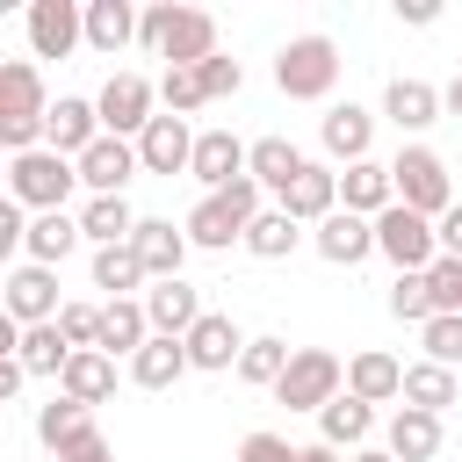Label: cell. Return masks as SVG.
I'll return each instance as SVG.
<instances>
[{
    "mask_svg": "<svg viewBox=\"0 0 462 462\" xmlns=\"http://www.w3.org/2000/svg\"><path fill=\"white\" fill-rule=\"evenodd\" d=\"M137 43L166 65H202V58H217V14L180 7V0H152L137 22Z\"/></svg>",
    "mask_w": 462,
    "mask_h": 462,
    "instance_id": "1",
    "label": "cell"
},
{
    "mask_svg": "<svg viewBox=\"0 0 462 462\" xmlns=\"http://www.w3.org/2000/svg\"><path fill=\"white\" fill-rule=\"evenodd\" d=\"M43 123H51V94H43L36 58H7L0 65V144H7V159L14 152H36L43 144Z\"/></svg>",
    "mask_w": 462,
    "mask_h": 462,
    "instance_id": "2",
    "label": "cell"
},
{
    "mask_svg": "<svg viewBox=\"0 0 462 462\" xmlns=\"http://www.w3.org/2000/svg\"><path fill=\"white\" fill-rule=\"evenodd\" d=\"M72 188H79V159H65V152H51V144L7 159V202L36 209V217H43V209H65Z\"/></svg>",
    "mask_w": 462,
    "mask_h": 462,
    "instance_id": "3",
    "label": "cell"
},
{
    "mask_svg": "<svg viewBox=\"0 0 462 462\" xmlns=\"http://www.w3.org/2000/svg\"><path fill=\"white\" fill-rule=\"evenodd\" d=\"M274 87L289 101H325L339 87V43L332 36H289L274 51Z\"/></svg>",
    "mask_w": 462,
    "mask_h": 462,
    "instance_id": "4",
    "label": "cell"
},
{
    "mask_svg": "<svg viewBox=\"0 0 462 462\" xmlns=\"http://www.w3.org/2000/svg\"><path fill=\"white\" fill-rule=\"evenodd\" d=\"M390 180H397V202L419 209V217H433V224L455 209V180H448V159L433 144H404L390 159Z\"/></svg>",
    "mask_w": 462,
    "mask_h": 462,
    "instance_id": "5",
    "label": "cell"
},
{
    "mask_svg": "<svg viewBox=\"0 0 462 462\" xmlns=\"http://www.w3.org/2000/svg\"><path fill=\"white\" fill-rule=\"evenodd\" d=\"M375 253H383L397 274H426V267L440 260V231H433V217L390 202V209L375 217Z\"/></svg>",
    "mask_w": 462,
    "mask_h": 462,
    "instance_id": "6",
    "label": "cell"
},
{
    "mask_svg": "<svg viewBox=\"0 0 462 462\" xmlns=\"http://www.w3.org/2000/svg\"><path fill=\"white\" fill-rule=\"evenodd\" d=\"M339 390H346V361H339L332 346H296L289 375L274 383V404H289V411H325Z\"/></svg>",
    "mask_w": 462,
    "mask_h": 462,
    "instance_id": "7",
    "label": "cell"
},
{
    "mask_svg": "<svg viewBox=\"0 0 462 462\" xmlns=\"http://www.w3.org/2000/svg\"><path fill=\"white\" fill-rule=\"evenodd\" d=\"M94 108H101V130L108 137H144L152 130V116H159V79H144V72H108V87L94 94Z\"/></svg>",
    "mask_w": 462,
    "mask_h": 462,
    "instance_id": "8",
    "label": "cell"
},
{
    "mask_svg": "<svg viewBox=\"0 0 462 462\" xmlns=\"http://www.w3.org/2000/svg\"><path fill=\"white\" fill-rule=\"evenodd\" d=\"M0 289H7V318H14V325H58V310H65V296H58V267L14 260Z\"/></svg>",
    "mask_w": 462,
    "mask_h": 462,
    "instance_id": "9",
    "label": "cell"
},
{
    "mask_svg": "<svg viewBox=\"0 0 462 462\" xmlns=\"http://www.w3.org/2000/svg\"><path fill=\"white\" fill-rule=\"evenodd\" d=\"M87 43V7L79 0H29V51L36 58H72Z\"/></svg>",
    "mask_w": 462,
    "mask_h": 462,
    "instance_id": "10",
    "label": "cell"
},
{
    "mask_svg": "<svg viewBox=\"0 0 462 462\" xmlns=\"http://www.w3.org/2000/svg\"><path fill=\"white\" fill-rule=\"evenodd\" d=\"M195 137H202V130H188V116H166V108H159L152 130L137 137V166L159 173V180H173V173L195 166Z\"/></svg>",
    "mask_w": 462,
    "mask_h": 462,
    "instance_id": "11",
    "label": "cell"
},
{
    "mask_svg": "<svg viewBox=\"0 0 462 462\" xmlns=\"http://www.w3.org/2000/svg\"><path fill=\"white\" fill-rule=\"evenodd\" d=\"M108 130H101V108L87 101V94H58L51 101V123H43V144L51 152H65V159H79V152H94Z\"/></svg>",
    "mask_w": 462,
    "mask_h": 462,
    "instance_id": "12",
    "label": "cell"
},
{
    "mask_svg": "<svg viewBox=\"0 0 462 462\" xmlns=\"http://www.w3.org/2000/svg\"><path fill=\"white\" fill-rule=\"evenodd\" d=\"M318 144H325V159H332V166H361V159H368V144H375V116H368L361 101H332V108H325V123H318Z\"/></svg>",
    "mask_w": 462,
    "mask_h": 462,
    "instance_id": "13",
    "label": "cell"
},
{
    "mask_svg": "<svg viewBox=\"0 0 462 462\" xmlns=\"http://www.w3.org/2000/svg\"><path fill=\"white\" fill-rule=\"evenodd\" d=\"M245 159H253V144L245 137H231V130H202L195 137V180H202V195H224L231 180H245Z\"/></svg>",
    "mask_w": 462,
    "mask_h": 462,
    "instance_id": "14",
    "label": "cell"
},
{
    "mask_svg": "<svg viewBox=\"0 0 462 462\" xmlns=\"http://www.w3.org/2000/svg\"><path fill=\"white\" fill-rule=\"evenodd\" d=\"M137 173H144V166H137V144H130V137H101L94 152H79V188H87V195H123Z\"/></svg>",
    "mask_w": 462,
    "mask_h": 462,
    "instance_id": "15",
    "label": "cell"
},
{
    "mask_svg": "<svg viewBox=\"0 0 462 462\" xmlns=\"http://www.w3.org/2000/svg\"><path fill=\"white\" fill-rule=\"evenodd\" d=\"M282 209H289L296 224H310V231H318V224H325V217L339 209V166H332V159H310V166H303V173L289 180Z\"/></svg>",
    "mask_w": 462,
    "mask_h": 462,
    "instance_id": "16",
    "label": "cell"
},
{
    "mask_svg": "<svg viewBox=\"0 0 462 462\" xmlns=\"http://www.w3.org/2000/svg\"><path fill=\"white\" fill-rule=\"evenodd\" d=\"M310 245H318V260H332V267H361V260L375 253V217L332 209V217L310 231Z\"/></svg>",
    "mask_w": 462,
    "mask_h": 462,
    "instance_id": "17",
    "label": "cell"
},
{
    "mask_svg": "<svg viewBox=\"0 0 462 462\" xmlns=\"http://www.w3.org/2000/svg\"><path fill=\"white\" fill-rule=\"evenodd\" d=\"M130 253L144 260V274L152 282H180V267H188V231H173V217H144L137 224V238H130Z\"/></svg>",
    "mask_w": 462,
    "mask_h": 462,
    "instance_id": "18",
    "label": "cell"
},
{
    "mask_svg": "<svg viewBox=\"0 0 462 462\" xmlns=\"http://www.w3.org/2000/svg\"><path fill=\"white\" fill-rule=\"evenodd\" d=\"M144 318H152L159 339H188L202 325V289L195 282H152L144 289Z\"/></svg>",
    "mask_w": 462,
    "mask_h": 462,
    "instance_id": "19",
    "label": "cell"
},
{
    "mask_svg": "<svg viewBox=\"0 0 462 462\" xmlns=\"http://www.w3.org/2000/svg\"><path fill=\"white\" fill-rule=\"evenodd\" d=\"M238 354H245L238 318H231V310H202V325L188 332V361H195L202 375H224V368H238Z\"/></svg>",
    "mask_w": 462,
    "mask_h": 462,
    "instance_id": "20",
    "label": "cell"
},
{
    "mask_svg": "<svg viewBox=\"0 0 462 462\" xmlns=\"http://www.w3.org/2000/svg\"><path fill=\"white\" fill-rule=\"evenodd\" d=\"M383 116L419 144V130H433L448 108H440V87H426V79H390V87H383Z\"/></svg>",
    "mask_w": 462,
    "mask_h": 462,
    "instance_id": "21",
    "label": "cell"
},
{
    "mask_svg": "<svg viewBox=\"0 0 462 462\" xmlns=\"http://www.w3.org/2000/svg\"><path fill=\"white\" fill-rule=\"evenodd\" d=\"M58 397H72V404H108L116 397V354H101V346H79L72 361H65V375H58Z\"/></svg>",
    "mask_w": 462,
    "mask_h": 462,
    "instance_id": "22",
    "label": "cell"
},
{
    "mask_svg": "<svg viewBox=\"0 0 462 462\" xmlns=\"http://www.w3.org/2000/svg\"><path fill=\"white\" fill-rule=\"evenodd\" d=\"M137 209H130V195H87L79 202V231H87V245L101 253V245H130L137 238Z\"/></svg>",
    "mask_w": 462,
    "mask_h": 462,
    "instance_id": "23",
    "label": "cell"
},
{
    "mask_svg": "<svg viewBox=\"0 0 462 462\" xmlns=\"http://www.w3.org/2000/svg\"><path fill=\"white\" fill-rule=\"evenodd\" d=\"M346 390H354L361 404H390V397H404V361L383 354V346H361V354L346 361Z\"/></svg>",
    "mask_w": 462,
    "mask_h": 462,
    "instance_id": "24",
    "label": "cell"
},
{
    "mask_svg": "<svg viewBox=\"0 0 462 462\" xmlns=\"http://www.w3.org/2000/svg\"><path fill=\"white\" fill-rule=\"evenodd\" d=\"M94 433H101V426H94V411H87V404H72V397H51V404L36 411V440H43L58 462H65L72 448H87Z\"/></svg>",
    "mask_w": 462,
    "mask_h": 462,
    "instance_id": "25",
    "label": "cell"
},
{
    "mask_svg": "<svg viewBox=\"0 0 462 462\" xmlns=\"http://www.w3.org/2000/svg\"><path fill=\"white\" fill-rule=\"evenodd\" d=\"M390 202H397V180H390L383 159H361V166L339 173V209H354V217H383Z\"/></svg>",
    "mask_w": 462,
    "mask_h": 462,
    "instance_id": "26",
    "label": "cell"
},
{
    "mask_svg": "<svg viewBox=\"0 0 462 462\" xmlns=\"http://www.w3.org/2000/svg\"><path fill=\"white\" fill-rule=\"evenodd\" d=\"M72 245H87V231H79V217L72 209H43V217H29V238H22V260H36V267H58Z\"/></svg>",
    "mask_w": 462,
    "mask_h": 462,
    "instance_id": "27",
    "label": "cell"
},
{
    "mask_svg": "<svg viewBox=\"0 0 462 462\" xmlns=\"http://www.w3.org/2000/svg\"><path fill=\"white\" fill-rule=\"evenodd\" d=\"M152 346V318H144V296H116L101 303V354H144Z\"/></svg>",
    "mask_w": 462,
    "mask_h": 462,
    "instance_id": "28",
    "label": "cell"
},
{
    "mask_svg": "<svg viewBox=\"0 0 462 462\" xmlns=\"http://www.w3.org/2000/svg\"><path fill=\"white\" fill-rule=\"evenodd\" d=\"M368 433H375V404H361L354 390H339V397L318 411V440H325V448H354V455H361Z\"/></svg>",
    "mask_w": 462,
    "mask_h": 462,
    "instance_id": "29",
    "label": "cell"
},
{
    "mask_svg": "<svg viewBox=\"0 0 462 462\" xmlns=\"http://www.w3.org/2000/svg\"><path fill=\"white\" fill-rule=\"evenodd\" d=\"M137 7L130 0H87V51H101V58H116V51H130L137 43Z\"/></svg>",
    "mask_w": 462,
    "mask_h": 462,
    "instance_id": "30",
    "label": "cell"
},
{
    "mask_svg": "<svg viewBox=\"0 0 462 462\" xmlns=\"http://www.w3.org/2000/svg\"><path fill=\"white\" fill-rule=\"evenodd\" d=\"M440 440H448V433H440V411H411V404H397V419H390V440H383V448H390L397 462H433V455H440Z\"/></svg>",
    "mask_w": 462,
    "mask_h": 462,
    "instance_id": "31",
    "label": "cell"
},
{
    "mask_svg": "<svg viewBox=\"0 0 462 462\" xmlns=\"http://www.w3.org/2000/svg\"><path fill=\"white\" fill-rule=\"evenodd\" d=\"M303 166H310V159H303V152H296L289 137H253V159H245V173H253V180H260V188H267L274 202L289 195V180H296Z\"/></svg>",
    "mask_w": 462,
    "mask_h": 462,
    "instance_id": "32",
    "label": "cell"
},
{
    "mask_svg": "<svg viewBox=\"0 0 462 462\" xmlns=\"http://www.w3.org/2000/svg\"><path fill=\"white\" fill-rule=\"evenodd\" d=\"M188 368H195V361H188V339H159V332H152V346L130 354V383H137V390H173Z\"/></svg>",
    "mask_w": 462,
    "mask_h": 462,
    "instance_id": "33",
    "label": "cell"
},
{
    "mask_svg": "<svg viewBox=\"0 0 462 462\" xmlns=\"http://www.w3.org/2000/svg\"><path fill=\"white\" fill-rule=\"evenodd\" d=\"M289 361H296V346H289L282 332H253V339H245V354H238V383L274 390V383L289 375Z\"/></svg>",
    "mask_w": 462,
    "mask_h": 462,
    "instance_id": "34",
    "label": "cell"
},
{
    "mask_svg": "<svg viewBox=\"0 0 462 462\" xmlns=\"http://www.w3.org/2000/svg\"><path fill=\"white\" fill-rule=\"evenodd\" d=\"M296 245H303V224H296L282 202H274V209H260V217H253V231H245V253H253V260H289Z\"/></svg>",
    "mask_w": 462,
    "mask_h": 462,
    "instance_id": "35",
    "label": "cell"
},
{
    "mask_svg": "<svg viewBox=\"0 0 462 462\" xmlns=\"http://www.w3.org/2000/svg\"><path fill=\"white\" fill-rule=\"evenodd\" d=\"M455 397H462L455 368H440V361H411V368H404V404H411V411H448Z\"/></svg>",
    "mask_w": 462,
    "mask_h": 462,
    "instance_id": "36",
    "label": "cell"
},
{
    "mask_svg": "<svg viewBox=\"0 0 462 462\" xmlns=\"http://www.w3.org/2000/svg\"><path fill=\"white\" fill-rule=\"evenodd\" d=\"M14 361H22L29 375H65V361H72V339H65L58 325H22V346H14Z\"/></svg>",
    "mask_w": 462,
    "mask_h": 462,
    "instance_id": "37",
    "label": "cell"
},
{
    "mask_svg": "<svg viewBox=\"0 0 462 462\" xmlns=\"http://www.w3.org/2000/svg\"><path fill=\"white\" fill-rule=\"evenodd\" d=\"M144 282H152V274H144V260H137L130 245H101V253H94V289H108V303H116V296H137Z\"/></svg>",
    "mask_w": 462,
    "mask_h": 462,
    "instance_id": "38",
    "label": "cell"
},
{
    "mask_svg": "<svg viewBox=\"0 0 462 462\" xmlns=\"http://www.w3.org/2000/svg\"><path fill=\"white\" fill-rule=\"evenodd\" d=\"M159 108H166V116H195V108H209L202 72H195V65H166V72H159Z\"/></svg>",
    "mask_w": 462,
    "mask_h": 462,
    "instance_id": "39",
    "label": "cell"
},
{
    "mask_svg": "<svg viewBox=\"0 0 462 462\" xmlns=\"http://www.w3.org/2000/svg\"><path fill=\"white\" fill-rule=\"evenodd\" d=\"M383 303H390L397 325H426V318H433V289H426V274H397Z\"/></svg>",
    "mask_w": 462,
    "mask_h": 462,
    "instance_id": "40",
    "label": "cell"
},
{
    "mask_svg": "<svg viewBox=\"0 0 462 462\" xmlns=\"http://www.w3.org/2000/svg\"><path fill=\"white\" fill-rule=\"evenodd\" d=\"M426 289H433V318H462V260H433L426 267Z\"/></svg>",
    "mask_w": 462,
    "mask_h": 462,
    "instance_id": "41",
    "label": "cell"
},
{
    "mask_svg": "<svg viewBox=\"0 0 462 462\" xmlns=\"http://www.w3.org/2000/svg\"><path fill=\"white\" fill-rule=\"evenodd\" d=\"M419 346H426V361L455 368V361H462V318H426V325H419Z\"/></svg>",
    "mask_w": 462,
    "mask_h": 462,
    "instance_id": "42",
    "label": "cell"
},
{
    "mask_svg": "<svg viewBox=\"0 0 462 462\" xmlns=\"http://www.w3.org/2000/svg\"><path fill=\"white\" fill-rule=\"evenodd\" d=\"M195 72H202V94H209V101H231V94L245 87V65H238V58H224V51H217V58H202Z\"/></svg>",
    "mask_w": 462,
    "mask_h": 462,
    "instance_id": "43",
    "label": "cell"
},
{
    "mask_svg": "<svg viewBox=\"0 0 462 462\" xmlns=\"http://www.w3.org/2000/svg\"><path fill=\"white\" fill-rule=\"evenodd\" d=\"M58 332L72 339V354L79 346H101V303H65L58 310Z\"/></svg>",
    "mask_w": 462,
    "mask_h": 462,
    "instance_id": "44",
    "label": "cell"
},
{
    "mask_svg": "<svg viewBox=\"0 0 462 462\" xmlns=\"http://www.w3.org/2000/svg\"><path fill=\"white\" fill-rule=\"evenodd\" d=\"M238 462H296V448H289L282 433H267V426H260V433H245V440H238Z\"/></svg>",
    "mask_w": 462,
    "mask_h": 462,
    "instance_id": "45",
    "label": "cell"
},
{
    "mask_svg": "<svg viewBox=\"0 0 462 462\" xmlns=\"http://www.w3.org/2000/svg\"><path fill=\"white\" fill-rule=\"evenodd\" d=\"M397 22L404 29H433L440 22V0H397Z\"/></svg>",
    "mask_w": 462,
    "mask_h": 462,
    "instance_id": "46",
    "label": "cell"
},
{
    "mask_svg": "<svg viewBox=\"0 0 462 462\" xmlns=\"http://www.w3.org/2000/svg\"><path fill=\"white\" fill-rule=\"evenodd\" d=\"M433 231H440V253H448V260H462V202H455V209H448Z\"/></svg>",
    "mask_w": 462,
    "mask_h": 462,
    "instance_id": "47",
    "label": "cell"
},
{
    "mask_svg": "<svg viewBox=\"0 0 462 462\" xmlns=\"http://www.w3.org/2000/svg\"><path fill=\"white\" fill-rule=\"evenodd\" d=\"M22 383H29V368L14 354H0V397H22Z\"/></svg>",
    "mask_w": 462,
    "mask_h": 462,
    "instance_id": "48",
    "label": "cell"
},
{
    "mask_svg": "<svg viewBox=\"0 0 462 462\" xmlns=\"http://www.w3.org/2000/svg\"><path fill=\"white\" fill-rule=\"evenodd\" d=\"M65 462H116V448H108V440H101V433H94V440H87V448H72V455H65Z\"/></svg>",
    "mask_w": 462,
    "mask_h": 462,
    "instance_id": "49",
    "label": "cell"
},
{
    "mask_svg": "<svg viewBox=\"0 0 462 462\" xmlns=\"http://www.w3.org/2000/svg\"><path fill=\"white\" fill-rule=\"evenodd\" d=\"M440 108H448V116H462V72H455V79L440 87Z\"/></svg>",
    "mask_w": 462,
    "mask_h": 462,
    "instance_id": "50",
    "label": "cell"
},
{
    "mask_svg": "<svg viewBox=\"0 0 462 462\" xmlns=\"http://www.w3.org/2000/svg\"><path fill=\"white\" fill-rule=\"evenodd\" d=\"M296 462H339V448H325V440H310V448H296Z\"/></svg>",
    "mask_w": 462,
    "mask_h": 462,
    "instance_id": "51",
    "label": "cell"
},
{
    "mask_svg": "<svg viewBox=\"0 0 462 462\" xmlns=\"http://www.w3.org/2000/svg\"><path fill=\"white\" fill-rule=\"evenodd\" d=\"M354 462H397V455H390V448H361Z\"/></svg>",
    "mask_w": 462,
    "mask_h": 462,
    "instance_id": "52",
    "label": "cell"
}]
</instances>
